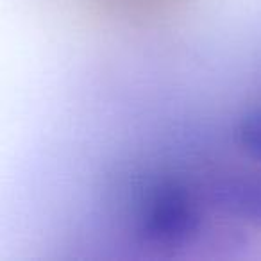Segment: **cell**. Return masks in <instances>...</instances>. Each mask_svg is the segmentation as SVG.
Returning <instances> with one entry per match:
<instances>
[{
	"label": "cell",
	"instance_id": "cell-1",
	"mask_svg": "<svg viewBox=\"0 0 261 261\" xmlns=\"http://www.w3.org/2000/svg\"><path fill=\"white\" fill-rule=\"evenodd\" d=\"M240 138L254 160L261 161V111L249 115L240 127Z\"/></svg>",
	"mask_w": 261,
	"mask_h": 261
}]
</instances>
